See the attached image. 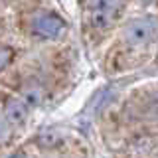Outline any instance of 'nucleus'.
Segmentation results:
<instances>
[{"mask_svg":"<svg viewBox=\"0 0 158 158\" xmlns=\"http://www.w3.org/2000/svg\"><path fill=\"white\" fill-rule=\"evenodd\" d=\"M123 8H125V0H87L85 16L89 26L107 28L118 20Z\"/></svg>","mask_w":158,"mask_h":158,"instance_id":"obj_1","label":"nucleus"},{"mask_svg":"<svg viewBox=\"0 0 158 158\" xmlns=\"http://www.w3.org/2000/svg\"><path fill=\"white\" fill-rule=\"evenodd\" d=\"M32 32L40 38H46V40H57L65 34L67 24L63 18H59L57 14L52 12H40L32 18Z\"/></svg>","mask_w":158,"mask_h":158,"instance_id":"obj_2","label":"nucleus"},{"mask_svg":"<svg viewBox=\"0 0 158 158\" xmlns=\"http://www.w3.org/2000/svg\"><path fill=\"white\" fill-rule=\"evenodd\" d=\"M154 30H156V24L150 18H136V20H131L125 26L123 40L132 48H140V46H146L152 40Z\"/></svg>","mask_w":158,"mask_h":158,"instance_id":"obj_3","label":"nucleus"},{"mask_svg":"<svg viewBox=\"0 0 158 158\" xmlns=\"http://www.w3.org/2000/svg\"><path fill=\"white\" fill-rule=\"evenodd\" d=\"M28 107L30 105L22 99H14V97L6 99V103H4V118H6V123L12 127L22 125L28 118Z\"/></svg>","mask_w":158,"mask_h":158,"instance_id":"obj_4","label":"nucleus"},{"mask_svg":"<svg viewBox=\"0 0 158 158\" xmlns=\"http://www.w3.org/2000/svg\"><path fill=\"white\" fill-rule=\"evenodd\" d=\"M12 57H14V52L8 46H4L2 48V69L8 67V63H10V59H12Z\"/></svg>","mask_w":158,"mask_h":158,"instance_id":"obj_5","label":"nucleus"},{"mask_svg":"<svg viewBox=\"0 0 158 158\" xmlns=\"http://www.w3.org/2000/svg\"><path fill=\"white\" fill-rule=\"evenodd\" d=\"M10 158H28V156L24 154V152H14V154L10 156Z\"/></svg>","mask_w":158,"mask_h":158,"instance_id":"obj_6","label":"nucleus"},{"mask_svg":"<svg viewBox=\"0 0 158 158\" xmlns=\"http://www.w3.org/2000/svg\"><path fill=\"white\" fill-rule=\"evenodd\" d=\"M142 2H146V4H150V2H156V0H142Z\"/></svg>","mask_w":158,"mask_h":158,"instance_id":"obj_7","label":"nucleus"}]
</instances>
